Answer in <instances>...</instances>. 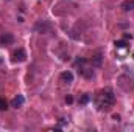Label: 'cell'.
I'll return each mask as SVG.
<instances>
[{
    "mask_svg": "<svg viewBox=\"0 0 134 132\" xmlns=\"http://www.w3.org/2000/svg\"><path fill=\"white\" fill-rule=\"evenodd\" d=\"M95 103H97V107L101 109V110H109L114 103H115V95L111 89H103L98 92L97 98H95Z\"/></svg>",
    "mask_w": 134,
    "mask_h": 132,
    "instance_id": "obj_1",
    "label": "cell"
},
{
    "mask_svg": "<svg viewBox=\"0 0 134 132\" xmlns=\"http://www.w3.org/2000/svg\"><path fill=\"white\" fill-rule=\"evenodd\" d=\"M50 23H47L45 20H39L36 25H34V30L36 31H39V33H48L50 31Z\"/></svg>",
    "mask_w": 134,
    "mask_h": 132,
    "instance_id": "obj_2",
    "label": "cell"
},
{
    "mask_svg": "<svg viewBox=\"0 0 134 132\" xmlns=\"http://www.w3.org/2000/svg\"><path fill=\"white\" fill-rule=\"evenodd\" d=\"M25 58H27V53H25L22 48H19V50H16V51L13 53V61H14V62H24Z\"/></svg>",
    "mask_w": 134,
    "mask_h": 132,
    "instance_id": "obj_3",
    "label": "cell"
},
{
    "mask_svg": "<svg viewBox=\"0 0 134 132\" xmlns=\"http://www.w3.org/2000/svg\"><path fill=\"white\" fill-rule=\"evenodd\" d=\"M61 81L66 82V84H72V82H73V75H72V71H63V73H61Z\"/></svg>",
    "mask_w": 134,
    "mask_h": 132,
    "instance_id": "obj_4",
    "label": "cell"
},
{
    "mask_svg": "<svg viewBox=\"0 0 134 132\" xmlns=\"http://www.w3.org/2000/svg\"><path fill=\"white\" fill-rule=\"evenodd\" d=\"M11 42H13V36L9 33L0 36V47H5V45H8V44H11Z\"/></svg>",
    "mask_w": 134,
    "mask_h": 132,
    "instance_id": "obj_5",
    "label": "cell"
},
{
    "mask_svg": "<svg viewBox=\"0 0 134 132\" xmlns=\"http://www.w3.org/2000/svg\"><path fill=\"white\" fill-rule=\"evenodd\" d=\"M24 101H25V99H24V97H22V95H17L16 98H14L13 101H11V106L17 109V107H20V106L24 104Z\"/></svg>",
    "mask_w": 134,
    "mask_h": 132,
    "instance_id": "obj_6",
    "label": "cell"
},
{
    "mask_svg": "<svg viewBox=\"0 0 134 132\" xmlns=\"http://www.w3.org/2000/svg\"><path fill=\"white\" fill-rule=\"evenodd\" d=\"M122 8H123L125 11H131V9H134V0H131V2H125V3L122 5Z\"/></svg>",
    "mask_w": 134,
    "mask_h": 132,
    "instance_id": "obj_7",
    "label": "cell"
},
{
    "mask_svg": "<svg viewBox=\"0 0 134 132\" xmlns=\"http://www.w3.org/2000/svg\"><path fill=\"white\" fill-rule=\"evenodd\" d=\"M115 47H117V48H125V47H126V42H125V40H117V42H115Z\"/></svg>",
    "mask_w": 134,
    "mask_h": 132,
    "instance_id": "obj_8",
    "label": "cell"
},
{
    "mask_svg": "<svg viewBox=\"0 0 134 132\" xmlns=\"http://www.w3.org/2000/svg\"><path fill=\"white\" fill-rule=\"evenodd\" d=\"M6 107H8V103H6L3 98H0V110H5Z\"/></svg>",
    "mask_w": 134,
    "mask_h": 132,
    "instance_id": "obj_9",
    "label": "cell"
},
{
    "mask_svg": "<svg viewBox=\"0 0 134 132\" xmlns=\"http://www.w3.org/2000/svg\"><path fill=\"white\" fill-rule=\"evenodd\" d=\"M89 99H91V97H89V95H84V97H83V98L80 99V103H81V104H86V103H87V101H89Z\"/></svg>",
    "mask_w": 134,
    "mask_h": 132,
    "instance_id": "obj_10",
    "label": "cell"
}]
</instances>
